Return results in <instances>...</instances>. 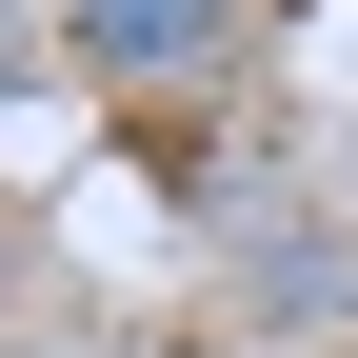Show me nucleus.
Wrapping results in <instances>:
<instances>
[{
	"label": "nucleus",
	"instance_id": "1",
	"mask_svg": "<svg viewBox=\"0 0 358 358\" xmlns=\"http://www.w3.org/2000/svg\"><path fill=\"white\" fill-rule=\"evenodd\" d=\"M239 40H259V0H60L80 80H219Z\"/></svg>",
	"mask_w": 358,
	"mask_h": 358
}]
</instances>
